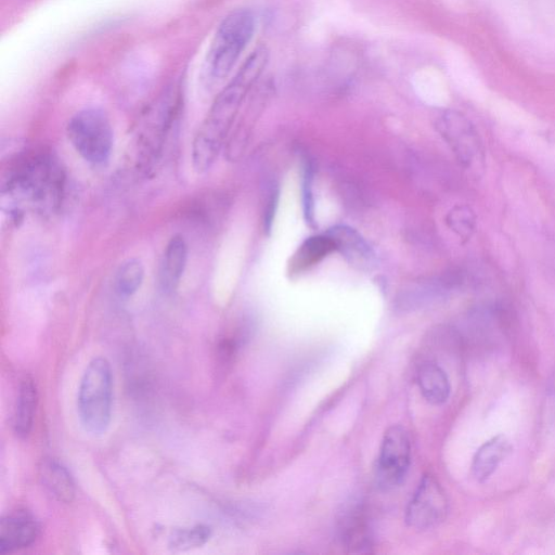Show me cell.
<instances>
[{
	"label": "cell",
	"mask_w": 555,
	"mask_h": 555,
	"mask_svg": "<svg viewBox=\"0 0 555 555\" xmlns=\"http://www.w3.org/2000/svg\"><path fill=\"white\" fill-rule=\"evenodd\" d=\"M268 60L266 47L255 49L215 99L192 143V165L198 175L207 172L225 147L243 101L266 68Z\"/></svg>",
	"instance_id": "obj_1"
},
{
	"label": "cell",
	"mask_w": 555,
	"mask_h": 555,
	"mask_svg": "<svg viewBox=\"0 0 555 555\" xmlns=\"http://www.w3.org/2000/svg\"><path fill=\"white\" fill-rule=\"evenodd\" d=\"M417 383L423 397L431 404H442L450 396L448 375L435 361L421 363L417 370Z\"/></svg>",
	"instance_id": "obj_14"
},
{
	"label": "cell",
	"mask_w": 555,
	"mask_h": 555,
	"mask_svg": "<svg viewBox=\"0 0 555 555\" xmlns=\"http://www.w3.org/2000/svg\"><path fill=\"white\" fill-rule=\"evenodd\" d=\"M301 207L305 223L312 230L318 228L313 195L314 165L310 157L301 159L300 166Z\"/></svg>",
	"instance_id": "obj_18"
},
{
	"label": "cell",
	"mask_w": 555,
	"mask_h": 555,
	"mask_svg": "<svg viewBox=\"0 0 555 555\" xmlns=\"http://www.w3.org/2000/svg\"><path fill=\"white\" fill-rule=\"evenodd\" d=\"M280 197L279 184L271 180L264 191V201L262 207V228L267 235H270L274 222Z\"/></svg>",
	"instance_id": "obj_21"
},
{
	"label": "cell",
	"mask_w": 555,
	"mask_h": 555,
	"mask_svg": "<svg viewBox=\"0 0 555 555\" xmlns=\"http://www.w3.org/2000/svg\"><path fill=\"white\" fill-rule=\"evenodd\" d=\"M211 537L210 527L198 524L173 530L169 537V547L175 551H189L203 546Z\"/></svg>",
	"instance_id": "obj_20"
},
{
	"label": "cell",
	"mask_w": 555,
	"mask_h": 555,
	"mask_svg": "<svg viewBox=\"0 0 555 555\" xmlns=\"http://www.w3.org/2000/svg\"><path fill=\"white\" fill-rule=\"evenodd\" d=\"M343 543L352 552L369 551L371 546L370 529L360 511H351L340 526Z\"/></svg>",
	"instance_id": "obj_16"
},
{
	"label": "cell",
	"mask_w": 555,
	"mask_h": 555,
	"mask_svg": "<svg viewBox=\"0 0 555 555\" xmlns=\"http://www.w3.org/2000/svg\"><path fill=\"white\" fill-rule=\"evenodd\" d=\"M435 128L465 169L485 166V149L474 124L461 112L444 109L435 118Z\"/></svg>",
	"instance_id": "obj_5"
},
{
	"label": "cell",
	"mask_w": 555,
	"mask_h": 555,
	"mask_svg": "<svg viewBox=\"0 0 555 555\" xmlns=\"http://www.w3.org/2000/svg\"><path fill=\"white\" fill-rule=\"evenodd\" d=\"M411 459L408 433L399 425L389 427L382 440L376 462V479L384 489L398 486L404 478Z\"/></svg>",
	"instance_id": "obj_6"
},
{
	"label": "cell",
	"mask_w": 555,
	"mask_h": 555,
	"mask_svg": "<svg viewBox=\"0 0 555 555\" xmlns=\"http://www.w3.org/2000/svg\"><path fill=\"white\" fill-rule=\"evenodd\" d=\"M40 534V524L23 509L2 517L0 522V554L12 553L31 545Z\"/></svg>",
	"instance_id": "obj_9"
},
{
	"label": "cell",
	"mask_w": 555,
	"mask_h": 555,
	"mask_svg": "<svg viewBox=\"0 0 555 555\" xmlns=\"http://www.w3.org/2000/svg\"><path fill=\"white\" fill-rule=\"evenodd\" d=\"M67 138L75 151L92 165L108 162L114 132L107 114L98 107H88L77 112L66 126Z\"/></svg>",
	"instance_id": "obj_4"
},
{
	"label": "cell",
	"mask_w": 555,
	"mask_h": 555,
	"mask_svg": "<svg viewBox=\"0 0 555 555\" xmlns=\"http://www.w3.org/2000/svg\"><path fill=\"white\" fill-rule=\"evenodd\" d=\"M325 233L333 241L335 251H338L350 267L364 273L377 269V255L358 230L347 224H335Z\"/></svg>",
	"instance_id": "obj_8"
},
{
	"label": "cell",
	"mask_w": 555,
	"mask_h": 555,
	"mask_svg": "<svg viewBox=\"0 0 555 555\" xmlns=\"http://www.w3.org/2000/svg\"><path fill=\"white\" fill-rule=\"evenodd\" d=\"M448 508V499L441 485L433 475L426 474L408 504L405 521L416 529H429L444 520Z\"/></svg>",
	"instance_id": "obj_7"
},
{
	"label": "cell",
	"mask_w": 555,
	"mask_h": 555,
	"mask_svg": "<svg viewBox=\"0 0 555 555\" xmlns=\"http://www.w3.org/2000/svg\"><path fill=\"white\" fill-rule=\"evenodd\" d=\"M476 223L475 211L465 204L453 206L446 215V224L463 243L472 237Z\"/></svg>",
	"instance_id": "obj_19"
},
{
	"label": "cell",
	"mask_w": 555,
	"mask_h": 555,
	"mask_svg": "<svg viewBox=\"0 0 555 555\" xmlns=\"http://www.w3.org/2000/svg\"><path fill=\"white\" fill-rule=\"evenodd\" d=\"M335 251L331 237L324 232L308 236L296 248L287 262V274L298 276Z\"/></svg>",
	"instance_id": "obj_12"
},
{
	"label": "cell",
	"mask_w": 555,
	"mask_h": 555,
	"mask_svg": "<svg viewBox=\"0 0 555 555\" xmlns=\"http://www.w3.org/2000/svg\"><path fill=\"white\" fill-rule=\"evenodd\" d=\"M38 403L36 385L30 377H24L20 384L13 418L14 433L22 438L29 435Z\"/></svg>",
	"instance_id": "obj_15"
},
{
	"label": "cell",
	"mask_w": 555,
	"mask_h": 555,
	"mask_svg": "<svg viewBox=\"0 0 555 555\" xmlns=\"http://www.w3.org/2000/svg\"><path fill=\"white\" fill-rule=\"evenodd\" d=\"M43 488L57 501L70 503L75 496V482L68 469L54 459H43L38 468Z\"/></svg>",
	"instance_id": "obj_13"
},
{
	"label": "cell",
	"mask_w": 555,
	"mask_h": 555,
	"mask_svg": "<svg viewBox=\"0 0 555 555\" xmlns=\"http://www.w3.org/2000/svg\"><path fill=\"white\" fill-rule=\"evenodd\" d=\"M113 374L103 357L86 366L77 393V413L83 429L92 435L105 433L112 420Z\"/></svg>",
	"instance_id": "obj_2"
},
{
	"label": "cell",
	"mask_w": 555,
	"mask_h": 555,
	"mask_svg": "<svg viewBox=\"0 0 555 555\" xmlns=\"http://www.w3.org/2000/svg\"><path fill=\"white\" fill-rule=\"evenodd\" d=\"M509 439L499 434L483 442L475 452L472 461V475L478 482L487 481L498 469L499 465L512 452Z\"/></svg>",
	"instance_id": "obj_11"
},
{
	"label": "cell",
	"mask_w": 555,
	"mask_h": 555,
	"mask_svg": "<svg viewBox=\"0 0 555 555\" xmlns=\"http://www.w3.org/2000/svg\"><path fill=\"white\" fill-rule=\"evenodd\" d=\"M144 280V266L138 258H129L122 261L115 272L114 286L121 297L134 295Z\"/></svg>",
	"instance_id": "obj_17"
},
{
	"label": "cell",
	"mask_w": 555,
	"mask_h": 555,
	"mask_svg": "<svg viewBox=\"0 0 555 555\" xmlns=\"http://www.w3.org/2000/svg\"><path fill=\"white\" fill-rule=\"evenodd\" d=\"M254 29V16L246 9L234 10L223 18L205 60L204 73L208 81H218L228 76L250 41Z\"/></svg>",
	"instance_id": "obj_3"
},
{
	"label": "cell",
	"mask_w": 555,
	"mask_h": 555,
	"mask_svg": "<svg viewBox=\"0 0 555 555\" xmlns=\"http://www.w3.org/2000/svg\"><path fill=\"white\" fill-rule=\"evenodd\" d=\"M188 260V245L182 235L176 234L165 246L158 270V283L163 292L173 293L182 279Z\"/></svg>",
	"instance_id": "obj_10"
}]
</instances>
